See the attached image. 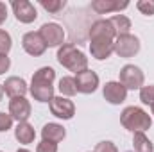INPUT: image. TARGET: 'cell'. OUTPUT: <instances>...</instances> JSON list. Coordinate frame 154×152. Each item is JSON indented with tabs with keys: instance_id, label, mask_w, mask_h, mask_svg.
<instances>
[{
	"instance_id": "d4e9b609",
	"label": "cell",
	"mask_w": 154,
	"mask_h": 152,
	"mask_svg": "<svg viewBox=\"0 0 154 152\" xmlns=\"http://www.w3.org/2000/svg\"><path fill=\"white\" fill-rule=\"evenodd\" d=\"M36 152H57V143L41 140L38 143V147H36Z\"/></svg>"
},
{
	"instance_id": "7402d4cb",
	"label": "cell",
	"mask_w": 154,
	"mask_h": 152,
	"mask_svg": "<svg viewBox=\"0 0 154 152\" xmlns=\"http://www.w3.org/2000/svg\"><path fill=\"white\" fill-rule=\"evenodd\" d=\"M140 100L147 106H154V86H143L140 90Z\"/></svg>"
},
{
	"instance_id": "5bb4252c",
	"label": "cell",
	"mask_w": 154,
	"mask_h": 152,
	"mask_svg": "<svg viewBox=\"0 0 154 152\" xmlns=\"http://www.w3.org/2000/svg\"><path fill=\"white\" fill-rule=\"evenodd\" d=\"M4 86V91L11 97V99H16V97H25L27 93V82L22 79V77H9L5 79V82L2 84Z\"/></svg>"
},
{
	"instance_id": "484cf974",
	"label": "cell",
	"mask_w": 154,
	"mask_h": 152,
	"mask_svg": "<svg viewBox=\"0 0 154 152\" xmlns=\"http://www.w3.org/2000/svg\"><path fill=\"white\" fill-rule=\"evenodd\" d=\"M13 127V118L11 114H5V113H0V132H5Z\"/></svg>"
},
{
	"instance_id": "4316f807",
	"label": "cell",
	"mask_w": 154,
	"mask_h": 152,
	"mask_svg": "<svg viewBox=\"0 0 154 152\" xmlns=\"http://www.w3.org/2000/svg\"><path fill=\"white\" fill-rule=\"evenodd\" d=\"M95 152H118V149L113 141H100V143H97Z\"/></svg>"
},
{
	"instance_id": "83f0119b",
	"label": "cell",
	"mask_w": 154,
	"mask_h": 152,
	"mask_svg": "<svg viewBox=\"0 0 154 152\" xmlns=\"http://www.w3.org/2000/svg\"><path fill=\"white\" fill-rule=\"evenodd\" d=\"M11 66V59L7 57V54H0V75L5 74Z\"/></svg>"
},
{
	"instance_id": "8fae6325",
	"label": "cell",
	"mask_w": 154,
	"mask_h": 152,
	"mask_svg": "<svg viewBox=\"0 0 154 152\" xmlns=\"http://www.w3.org/2000/svg\"><path fill=\"white\" fill-rule=\"evenodd\" d=\"M22 47H23V50H25L29 56H34V57L43 56L45 50H47V43L43 41V38H41L39 32H27V34H23V38H22Z\"/></svg>"
},
{
	"instance_id": "ba28073f",
	"label": "cell",
	"mask_w": 154,
	"mask_h": 152,
	"mask_svg": "<svg viewBox=\"0 0 154 152\" xmlns=\"http://www.w3.org/2000/svg\"><path fill=\"white\" fill-rule=\"evenodd\" d=\"M50 113L61 120H70L75 114V104L66 97H54L50 100Z\"/></svg>"
},
{
	"instance_id": "44dd1931",
	"label": "cell",
	"mask_w": 154,
	"mask_h": 152,
	"mask_svg": "<svg viewBox=\"0 0 154 152\" xmlns=\"http://www.w3.org/2000/svg\"><path fill=\"white\" fill-rule=\"evenodd\" d=\"M39 4H41V7H43L45 11H48V13H52V14L61 13V11L65 9V5H66L65 0H41Z\"/></svg>"
},
{
	"instance_id": "4fadbf2b",
	"label": "cell",
	"mask_w": 154,
	"mask_h": 152,
	"mask_svg": "<svg viewBox=\"0 0 154 152\" xmlns=\"http://www.w3.org/2000/svg\"><path fill=\"white\" fill-rule=\"evenodd\" d=\"M102 95H104V99L109 102V104H122L124 100H125V97H127V90L120 84V82H116V81H109V82H106L104 84V90H102Z\"/></svg>"
},
{
	"instance_id": "6da1fadb",
	"label": "cell",
	"mask_w": 154,
	"mask_h": 152,
	"mask_svg": "<svg viewBox=\"0 0 154 152\" xmlns=\"http://www.w3.org/2000/svg\"><path fill=\"white\" fill-rule=\"evenodd\" d=\"M116 32L109 20H97L90 27V52L95 59L104 61L113 54Z\"/></svg>"
},
{
	"instance_id": "2e32d148",
	"label": "cell",
	"mask_w": 154,
	"mask_h": 152,
	"mask_svg": "<svg viewBox=\"0 0 154 152\" xmlns=\"http://www.w3.org/2000/svg\"><path fill=\"white\" fill-rule=\"evenodd\" d=\"M41 136H43V140H47V141L57 143V141L65 140L66 131H65V127L59 125V123H45L43 129H41Z\"/></svg>"
},
{
	"instance_id": "ffe728a7",
	"label": "cell",
	"mask_w": 154,
	"mask_h": 152,
	"mask_svg": "<svg viewBox=\"0 0 154 152\" xmlns=\"http://www.w3.org/2000/svg\"><path fill=\"white\" fill-rule=\"evenodd\" d=\"M59 91L63 97H74L77 93V86H75V77H63L59 81Z\"/></svg>"
},
{
	"instance_id": "8992f818",
	"label": "cell",
	"mask_w": 154,
	"mask_h": 152,
	"mask_svg": "<svg viewBox=\"0 0 154 152\" xmlns=\"http://www.w3.org/2000/svg\"><path fill=\"white\" fill-rule=\"evenodd\" d=\"M143 81H145L143 72L138 66H134V65H125L120 70V81L118 82L125 90H142L143 88Z\"/></svg>"
},
{
	"instance_id": "ac0fdd59",
	"label": "cell",
	"mask_w": 154,
	"mask_h": 152,
	"mask_svg": "<svg viewBox=\"0 0 154 152\" xmlns=\"http://www.w3.org/2000/svg\"><path fill=\"white\" fill-rule=\"evenodd\" d=\"M109 23L113 25L116 36H122V34H129V29H131V20L124 14H115L109 18Z\"/></svg>"
},
{
	"instance_id": "d6986e66",
	"label": "cell",
	"mask_w": 154,
	"mask_h": 152,
	"mask_svg": "<svg viewBox=\"0 0 154 152\" xmlns=\"http://www.w3.org/2000/svg\"><path fill=\"white\" fill-rule=\"evenodd\" d=\"M133 149H134V152H154V145L143 132H134Z\"/></svg>"
},
{
	"instance_id": "9a60e30c",
	"label": "cell",
	"mask_w": 154,
	"mask_h": 152,
	"mask_svg": "<svg viewBox=\"0 0 154 152\" xmlns=\"http://www.w3.org/2000/svg\"><path fill=\"white\" fill-rule=\"evenodd\" d=\"M127 5H129V2H120V0H95V2H91V9L97 11L99 14L120 11V9H125Z\"/></svg>"
},
{
	"instance_id": "5b68a950",
	"label": "cell",
	"mask_w": 154,
	"mask_h": 152,
	"mask_svg": "<svg viewBox=\"0 0 154 152\" xmlns=\"http://www.w3.org/2000/svg\"><path fill=\"white\" fill-rule=\"evenodd\" d=\"M113 52L120 57H133L140 52V39L133 34L116 36L113 43Z\"/></svg>"
},
{
	"instance_id": "603a6c76",
	"label": "cell",
	"mask_w": 154,
	"mask_h": 152,
	"mask_svg": "<svg viewBox=\"0 0 154 152\" xmlns=\"http://www.w3.org/2000/svg\"><path fill=\"white\" fill-rule=\"evenodd\" d=\"M13 47V39L9 36V32L0 29V54H7Z\"/></svg>"
},
{
	"instance_id": "1f68e13d",
	"label": "cell",
	"mask_w": 154,
	"mask_h": 152,
	"mask_svg": "<svg viewBox=\"0 0 154 152\" xmlns=\"http://www.w3.org/2000/svg\"><path fill=\"white\" fill-rule=\"evenodd\" d=\"M152 114H154V106H152Z\"/></svg>"
},
{
	"instance_id": "4dcf8cb0",
	"label": "cell",
	"mask_w": 154,
	"mask_h": 152,
	"mask_svg": "<svg viewBox=\"0 0 154 152\" xmlns=\"http://www.w3.org/2000/svg\"><path fill=\"white\" fill-rule=\"evenodd\" d=\"M16 152H31V150H27V149H18Z\"/></svg>"
},
{
	"instance_id": "9c48e42d",
	"label": "cell",
	"mask_w": 154,
	"mask_h": 152,
	"mask_svg": "<svg viewBox=\"0 0 154 152\" xmlns=\"http://www.w3.org/2000/svg\"><path fill=\"white\" fill-rule=\"evenodd\" d=\"M11 7H13V13L20 23H32L38 18L36 7L29 0H14L11 4Z\"/></svg>"
},
{
	"instance_id": "30bf717a",
	"label": "cell",
	"mask_w": 154,
	"mask_h": 152,
	"mask_svg": "<svg viewBox=\"0 0 154 152\" xmlns=\"http://www.w3.org/2000/svg\"><path fill=\"white\" fill-rule=\"evenodd\" d=\"M31 113H32V108H31V102L25 97H16V99L9 100V114H11L13 120H18V123L27 122Z\"/></svg>"
},
{
	"instance_id": "277c9868",
	"label": "cell",
	"mask_w": 154,
	"mask_h": 152,
	"mask_svg": "<svg viewBox=\"0 0 154 152\" xmlns=\"http://www.w3.org/2000/svg\"><path fill=\"white\" fill-rule=\"evenodd\" d=\"M120 123L124 125V129H127L131 132H143V131L151 129L152 118H151L149 113H145L142 108L129 106L120 114Z\"/></svg>"
},
{
	"instance_id": "7a4b0ae2",
	"label": "cell",
	"mask_w": 154,
	"mask_h": 152,
	"mask_svg": "<svg viewBox=\"0 0 154 152\" xmlns=\"http://www.w3.org/2000/svg\"><path fill=\"white\" fill-rule=\"evenodd\" d=\"M54 79H56V72L50 66H43L38 72H34L31 86H29V91L34 97V100L50 102L54 99V86H52Z\"/></svg>"
},
{
	"instance_id": "7c38bea8",
	"label": "cell",
	"mask_w": 154,
	"mask_h": 152,
	"mask_svg": "<svg viewBox=\"0 0 154 152\" xmlns=\"http://www.w3.org/2000/svg\"><path fill=\"white\" fill-rule=\"evenodd\" d=\"M75 86L79 93L90 95L99 88V75L95 72H91V70H84V72L75 75Z\"/></svg>"
},
{
	"instance_id": "e0dca14e",
	"label": "cell",
	"mask_w": 154,
	"mask_h": 152,
	"mask_svg": "<svg viewBox=\"0 0 154 152\" xmlns=\"http://www.w3.org/2000/svg\"><path fill=\"white\" fill-rule=\"evenodd\" d=\"M14 138H16L20 143L29 145V143L34 141L36 131H34V127H32L29 122H20V123L16 125V129H14Z\"/></svg>"
},
{
	"instance_id": "f1b7e54d",
	"label": "cell",
	"mask_w": 154,
	"mask_h": 152,
	"mask_svg": "<svg viewBox=\"0 0 154 152\" xmlns=\"http://www.w3.org/2000/svg\"><path fill=\"white\" fill-rule=\"evenodd\" d=\"M7 20V5L4 2H0V25Z\"/></svg>"
},
{
	"instance_id": "f546056e",
	"label": "cell",
	"mask_w": 154,
	"mask_h": 152,
	"mask_svg": "<svg viewBox=\"0 0 154 152\" xmlns=\"http://www.w3.org/2000/svg\"><path fill=\"white\" fill-rule=\"evenodd\" d=\"M2 95H4V86L0 84V100H2Z\"/></svg>"
},
{
	"instance_id": "3957f363",
	"label": "cell",
	"mask_w": 154,
	"mask_h": 152,
	"mask_svg": "<svg viewBox=\"0 0 154 152\" xmlns=\"http://www.w3.org/2000/svg\"><path fill=\"white\" fill-rule=\"evenodd\" d=\"M57 61H59L61 66L68 68L75 75L81 74V72H84V70H88V57L79 48H75L72 43H65V45L59 47V50H57Z\"/></svg>"
},
{
	"instance_id": "cb8c5ba5",
	"label": "cell",
	"mask_w": 154,
	"mask_h": 152,
	"mask_svg": "<svg viewBox=\"0 0 154 152\" xmlns=\"http://www.w3.org/2000/svg\"><path fill=\"white\" fill-rule=\"evenodd\" d=\"M136 7L142 14H147V16L154 14V0H140L136 4Z\"/></svg>"
},
{
	"instance_id": "52a82bcc",
	"label": "cell",
	"mask_w": 154,
	"mask_h": 152,
	"mask_svg": "<svg viewBox=\"0 0 154 152\" xmlns=\"http://www.w3.org/2000/svg\"><path fill=\"white\" fill-rule=\"evenodd\" d=\"M39 34L47 47H61L65 45V31L59 23H43L39 29Z\"/></svg>"
}]
</instances>
